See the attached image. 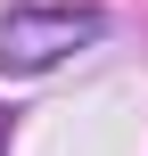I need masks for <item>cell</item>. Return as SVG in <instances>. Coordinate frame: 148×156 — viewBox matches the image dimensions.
Returning <instances> with one entry per match:
<instances>
[{"label": "cell", "mask_w": 148, "mask_h": 156, "mask_svg": "<svg viewBox=\"0 0 148 156\" xmlns=\"http://www.w3.org/2000/svg\"><path fill=\"white\" fill-rule=\"evenodd\" d=\"M99 33H107L99 8H16L0 25V74H49L74 49H91Z\"/></svg>", "instance_id": "obj_1"}]
</instances>
